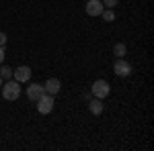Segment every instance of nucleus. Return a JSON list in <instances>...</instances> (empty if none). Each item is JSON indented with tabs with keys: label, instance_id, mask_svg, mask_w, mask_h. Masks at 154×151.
<instances>
[{
	"label": "nucleus",
	"instance_id": "10",
	"mask_svg": "<svg viewBox=\"0 0 154 151\" xmlns=\"http://www.w3.org/2000/svg\"><path fill=\"white\" fill-rule=\"evenodd\" d=\"M113 55H115V57H125V55H128V47H125V43H115V47H113Z\"/></svg>",
	"mask_w": 154,
	"mask_h": 151
},
{
	"label": "nucleus",
	"instance_id": "2",
	"mask_svg": "<svg viewBox=\"0 0 154 151\" xmlns=\"http://www.w3.org/2000/svg\"><path fill=\"white\" fill-rule=\"evenodd\" d=\"M35 102H37V112H39V115H49V112L54 110V104H56L54 96L48 94V92H43Z\"/></svg>",
	"mask_w": 154,
	"mask_h": 151
},
{
	"label": "nucleus",
	"instance_id": "9",
	"mask_svg": "<svg viewBox=\"0 0 154 151\" xmlns=\"http://www.w3.org/2000/svg\"><path fill=\"white\" fill-rule=\"evenodd\" d=\"M88 110L93 112L95 116L103 115V110H105V104H103V100H99V98H93L91 102H88Z\"/></svg>",
	"mask_w": 154,
	"mask_h": 151
},
{
	"label": "nucleus",
	"instance_id": "8",
	"mask_svg": "<svg viewBox=\"0 0 154 151\" xmlns=\"http://www.w3.org/2000/svg\"><path fill=\"white\" fill-rule=\"evenodd\" d=\"M43 90L48 94H51V96H56V94H60V90H62V82H60L58 78H49V80L43 84Z\"/></svg>",
	"mask_w": 154,
	"mask_h": 151
},
{
	"label": "nucleus",
	"instance_id": "3",
	"mask_svg": "<svg viewBox=\"0 0 154 151\" xmlns=\"http://www.w3.org/2000/svg\"><path fill=\"white\" fill-rule=\"evenodd\" d=\"M91 92H93L95 98L105 100L107 96L111 94V86H109V82H107V80H95V82H93V86H91Z\"/></svg>",
	"mask_w": 154,
	"mask_h": 151
},
{
	"label": "nucleus",
	"instance_id": "6",
	"mask_svg": "<svg viewBox=\"0 0 154 151\" xmlns=\"http://www.w3.org/2000/svg\"><path fill=\"white\" fill-rule=\"evenodd\" d=\"M84 10H86L88 16H101V12L105 10V6H103V2H101V0H86Z\"/></svg>",
	"mask_w": 154,
	"mask_h": 151
},
{
	"label": "nucleus",
	"instance_id": "14",
	"mask_svg": "<svg viewBox=\"0 0 154 151\" xmlns=\"http://www.w3.org/2000/svg\"><path fill=\"white\" fill-rule=\"evenodd\" d=\"M6 41H8L6 33H0V47H4V45H6Z\"/></svg>",
	"mask_w": 154,
	"mask_h": 151
},
{
	"label": "nucleus",
	"instance_id": "1",
	"mask_svg": "<svg viewBox=\"0 0 154 151\" xmlns=\"http://www.w3.org/2000/svg\"><path fill=\"white\" fill-rule=\"evenodd\" d=\"M2 96H4V100H17L19 96H21V84L17 80H6V84H2Z\"/></svg>",
	"mask_w": 154,
	"mask_h": 151
},
{
	"label": "nucleus",
	"instance_id": "16",
	"mask_svg": "<svg viewBox=\"0 0 154 151\" xmlns=\"http://www.w3.org/2000/svg\"><path fill=\"white\" fill-rule=\"evenodd\" d=\"M0 88H2V78H0Z\"/></svg>",
	"mask_w": 154,
	"mask_h": 151
},
{
	"label": "nucleus",
	"instance_id": "7",
	"mask_svg": "<svg viewBox=\"0 0 154 151\" xmlns=\"http://www.w3.org/2000/svg\"><path fill=\"white\" fill-rule=\"evenodd\" d=\"M43 92H45V90H43V86H41V84H37V82H33V84H29V86H27V98H29L31 102H35Z\"/></svg>",
	"mask_w": 154,
	"mask_h": 151
},
{
	"label": "nucleus",
	"instance_id": "13",
	"mask_svg": "<svg viewBox=\"0 0 154 151\" xmlns=\"http://www.w3.org/2000/svg\"><path fill=\"white\" fill-rule=\"evenodd\" d=\"M101 2H103V6H105V8H113V6H117L119 0H101Z\"/></svg>",
	"mask_w": 154,
	"mask_h": 151
},
{
	"label": "nucleus",
	"instance_id": "11",
	"mask_svg": "<svg viewBox=\"0 0 154 151\" xmlns=\"http://www.w3.org/2000/svg\"><path fill=\"white\" fill-rule=\"evenodd\" d=\"M101 16H103L105 23H113V21H115V12H113V8H105V10L101 12Z\"/></svg>",
	"mask_w": 154,
	"mask_h": 151
},
{
	"label": "nucleus",
	"instance_id": "5",
	"mask_svg": "<svg viewBox=\"0 0 154 151\" xmlns=\"http://www.w3.org/2000/svg\"><path fill=\"white\" fill-rule=\"evenodd\" d=\"M12 80H17L19 84H27L31 80V68L29 65H19L17 70H12Z\"/></svg>",
	"mask_w": 154,
	"mask_h": 151
},
{
	"label": "nucleus",
	"instance_id": "15",
	"mask_svg": "<svg viewBox=\"0 0 154 151\" xmlns=\"http://www.w3.org/2000/svg\"><path fill=\"white\" fill-rule=\"evenodd\" d=\"M4 57H6V55H4V47H0V65L4 63Z\"/></svg>",
	"mask_w": 154,
	"mask_h": 151
},
{
	"label": "nucleus",
	"instance_id": "4",
	"mask_svg": "<svg viewBox=\"0 0 154 151\" xmlns=\"http://www.w3.org/2000/svg\"><path fill=\"white\" fill-rule=\"evenodd\" d=\"M113 71L119 78H128V76H131V65L123 57H117V61L113 63Z\"/></svg>",
	"mask_w": 154,
	"mask_h": 151
},
{
	"label": "nucleus",
	"instance_id": "12",
	"mask_svg": "<svg viewBox=\"0 0 154 151\" xmlns=\"http://www.w3.org/2000/svg\"><path fill=\"white\" fill-rule=\"evenodd\" d=\"M0 78H2V80H11L12 78V70L8 65H2V68H0Z\"/></svg>",
	"mask_w": 154,
	"mask_h": 151
}]
</instances>
